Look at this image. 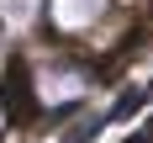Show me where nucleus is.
Wrapping results in <instances>:
<instances>
[{
  "label": "nucleus",
  "mask_w": 153,
  "mask_h": 143,
  "mask_svg": "<svg viewBox=\"0 0 153 143\" xmlns=\"http://www.w3.org/2000/svg\"><path fill=\"white\" fill-rule=\"evenodd\" d=\"M5 106H11L16 117H32V95H27V69H21V64H11V69H5Z\"/></svg>",
  "instance_id": "nucleus-1"
},
{
  "label": "nucleus",
  "mask_w": 153,
  "mask_h": 143,
  "mask_svg": "<svg viewBox=\"0 0 153 143\" xmlns=\"http://www.w3.org/2000/svg\"><path fill=\"white\" fill-rule=\"evenodd\" d=\"M100 127H106V122H100V117H90V122H79V127H74V133H69L63 143H90L95 133H100Z\"/></svg>",
  "instance_id": "nucleus-2"
},
{
  "label": "nucleus",
  "mask_w": 153,
  "mask_h": 143,
  "mask_svg": "<svg viewBox=\"0 0 153 143\" xmlns=\"http://www.w3.org/2000/svg\"><path fill=\"white\" fill-rule=\"evenodd\" d=\"M148 95H153V85H148Z\"/></svg>",
  "instance_id": "nucleus-3"
}]
</instances>
